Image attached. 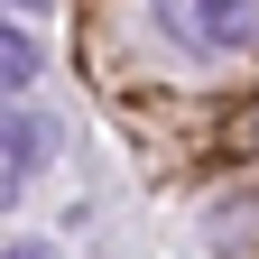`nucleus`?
Listing matches in <instances>:
<instances>
[{
  "label": "nucleus",
  "instance_id": "1",
  "mask_svg": "<svg viewBox=\"0 0 259 259\" xmlns=\"http://www.w3.org/2000/svg\"><path fill=\"white\" fill-rule=\"evenodd\" d=\"M157 28L185 56H241L259 37V0H157Z\"/></svg>",
  "mask_w": 259,
  "mask_h": 259
},
{
  "label": "nucleus",
  "instance_id": "2",
  "mask_svg": "<svg viewBox=\"0 0 259 259\" xmlns=\"http://www.w3.org/2000/svg\"><path fill=\"white\" fill-rule=\"evenodd\" d=\"M10 259H56V250H37V241H28V250H10Z\"/></svg>",
  "mask_w": 259,
  "mask_h": 259
}]
</instances>
